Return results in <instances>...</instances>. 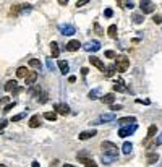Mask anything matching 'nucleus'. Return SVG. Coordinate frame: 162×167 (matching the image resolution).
I'll use <instances>...</instances> for the list:
<instances>
[{"mask_svg": "<svg viewBox=\"0 0 162 167\" xmlns=\"http://www.w3.org/2000/svg\"><path fill=\"white\" fill-rule=\"evenodd\" d=\"M130 68V59L126 55H117L115 57V70L118 73H125Z\"/></svg>", "mask_w": 162, "mask_h": 167, "instance_id": "f257e3e1", "label": "nucleus"}, {"mask_svg": "<svg viewBox=\"0 0 162 167\" xmlns=\"http://www.w3.org/2000/svg\"><path fill=\"white\" fill-rule=\"evenodd\" d=\"M101 148H102L104 154H107V156H112V157H115V159L118 157V148H117V145H114L112 141H102Z\"/></svg>", "mask_w": 162, "mask_h": 167, "instance_id": "f03ea898", "label": "nucleus"}, {"mask_svg": "<svg viewBox=\"0 0 162 167\" xmlns=\"http://www.w3.org/2000/svg\"><path fill=\"white\" fill-rule=\"evenodd\" d=\"M136 128H138V125L136 123H133L131 126L128 125V126H122V128L118 130V136H122V138H126V136H130V135H133L136 131Z\"/></svg>", "mask_w": 162, "mask_h": 167, "instance_id": "7ed1b4c3", "label": "nucleus"}, {"mask_svg": "<svg viewBox=\"0 0 162 167\" xmlns=\"http://www.w3.org/2000/svg\"><path fill=\"white\" fill-rule=\"evenodd\" d=\"M140 8H141V11H143V15H144V13H152V11L156 10L154 3H152V2H149V0H141Z\"/></svg>", "mask_w": 162, "mask_h": 167, "instance_id": "20e7f679", "label": "nucleus"}, {"mask_svg": "<svg viewBox=\"0 0 162 167\" xmlns=\"http://www.w3.org/2000/svg\"><path fill=\"white\" fill-rule=\"evenodd\" d=\"M59 31H60V34H63V36H71V34L76 33V29H75L73 25H60Z\"/></svg>", "mask_w": 162, "mask_h": 167, "instance_id": "39448f33", "label": "nucleus"}, {"mask_svg": "<svg viewBox=\"0 0 162 167\" xmlns=\"http://www.w3.org/2000/svg\"><path fill=\"white\" fill-rule=\"evenodd\" d=\"M83 49L88 50V52H97V50L101 49V42L99 41H89L83 45Z\"/></svg>", "mask_w": 162, "mask_h": 167, "instance_id": "423d86ee", "label": "nucleus"}, {"mask_svg": "<svg viewBox=\"0 0 162 167\" xmlns=\"http://www.w3.org/2000/svg\"><path fill=\"white\" fill-rule=\"evenodd\" d=\"M89 63H91V65H94L96 68H99L101 72L106 70V65H104V62L99 59V57H96V55H91V57H89Z\"/></svg>", "mask_w": 162, "mask_h": 167, "instance_id": "0eeeda50", "label": "nucleus"}, {"mask_svg": "<svg viewBox=\"0 0 162 167\" xmlns=\"http://www.w3.org/2000/svg\"><path fill=\"white\" fill-rule=\"evenodd\" d=\"M114 120H117V115H115L114 112L110 114H104L99 117V120H97L96 123H106V122H114Z\"/></svg>", "mask_w": 162, "mask_h": 167, "instance_id": "6e6552de", "label": "nucleus"}, {"mask_svg": "<svg viewBox=\"0 0 162 167\" xmlns=\"http://www.w3.org/2000/svg\"><path fill=\"white\" fill-rule=\"evenodd\" d=\"M97 135V130H86V131H81V133L78 135V138L81 141H84V140H89V138H92V136H96Z\"/></svg>", "mask_w": 162, "mask_h": 167, "instance_id": "1a4fd4ad", "label": "nucleus"}, {"mask_svg": "<svg viewBox=\"0 0 162 167\" xmlns=\"http://www.w3.org/2000/svg\"><path fill=\"white\" fill-rule=\"evenodd\" d=\"M54 109H55V112L60 114V115H68L70 114V107H68L67 104H55Z\"/></svg>", "mask_w": 162, "mask_h": 167, "instance_id": "9d476101", "label": "nucleus"}, {"mask_svg": "<svg viewBox=\"0 0 162 167\" xmlns=\"http://www.w3.org/2000/svg\"><path fill=\"white\" fill-rule=\"evenodd\" d=\"M136 122V117H133V115H128V117H122V118H117V123L125 126V125H130V123H135Z\"/></svg>", "mask_w": 162, "mask_h": 167, "instance_id": "9b49d317", "label": "nucleus"}, {"mask_svg": "<svg viewBox=\"0 0 162 167\" xmlns=\"http://www.w3.org/2000/svg\"><path fill=\"white\" fill-rule=\"evenodd\" d=\"M79 47H81V42L78 41V39H73V41H70L67 44V50H68V52H76Z\"/></svg>", "mask_w": 162, "mask_h": 167, "instance_id": "f8f14e48", "label": "nucleus"}, {"mask_svg": "<svg viewBox=\"0 0 162 167\" xmlns=\"http://www.w3.org/2000/svg\"><path fill=\"white\" fill-rule=\"evenodd\" d=\"M36 80H37V72H29L25 76V84H34Z\"/></svg>", "mask_w": 162, "mask_h": 167, "instance_id": "ddd939ff", "label": "nucleus"}, {"mask_svg": "<svg viewBox=\"0 0 162 167\" xmlns=\"http://www.w3.org/2000/svg\"><path fill=\"white\" fill-rule=\"evenodd\" d=\"M50 52H52V57H54V59H57V57L60 55V47H59V44H57L55 41L50 42Z\"/></svg>", "mask_w": 162, "mask_h": 167, "instance_id": "4468645a", "label": "nucleus"}, {"mask_svg": "<svg viewBox=\"0 0 162 167\" xmlns=\"http://www.w3.org/2000/svg\"><path fill=\"white\" fill-rule=\"evenodd\" d=\"M28 125H29L31 128H37V126L40 125V117L39 115H33V117L29 118V122H28Z\"/></svg>", "mask_w": 162, "mask_h": 167, "instance_id": "2eb2a0df", "label": "nucleus"}, {"mask_svg": "<svg viewBox=\"0 0 162 167\" xmlns=\"http://www.w3.org/2000/svg\"><path fill=\"white\" fill-rule=\"evenodd\" d=\"M59 68H60L62 75H67L68 70H70V65H68L67 60H59Z\"/></svg>", "mask_w": 162, "mask_h": 167, "instance_id": "dca6fc26", "label": "nucleus"}, {"mask_svg": "<svg viewBox=\"0 0 162 167\" xmlns=\"http://www.w3.org/2000/svg\"><path fill=\"white\" fill-rule=\"evenodd\" d=\"M114 91H117V93H126V91H128V88L123 84V81H118V83L114 84Z\"/></svg>", "mask_w": 162, "mask_h": 167, "instance_id": "f3484780", "label": "nucleus"}, {"mask_svg": "<svg viewBox=\"0 0 162 167\" xmlns=\"http://www.w3.org/2000/svg\"><path fill=\"white\" fill-rule=\"evenodd\" d=\"M79 159V162H83L86 167H97V164L94 162V161H92V159H88V157H83V156H79L78 157Z\"/></svg>", "mask_w": 162, "mask_h": 167, "instance_id": "a211bd4d", "label": "nucleus"}, {"mask_svg": "<svg viewBox=\"0 0 162 167\" xmlns=\"http://www.w3.org/2000/svg\"><path fill=\"white\" fill-rule=\"evenodd\" d=\"M101 101L104 102V104H114L115 96H114V93H109V94H106V96H102V97H101Z\"/></svg>", "mask_w": 162, "mask_h": 167, "instance_id": "6ab92c4d", "label": "nucleus"}, {"mask_svg": "<svg viewBox=\"0 0 162 167\" xmlns=\"http://www.w3.org/2000/svg\"><path fill=\"white\" fill-rule=\"evenodd\" d=\"M146 161H148V164H156L159 161V154L157 153H149L146 156Z\"/></svg>", "mask_w": 162, "mask_h": 167, "instance_id": "aec40b11", "label": "nucleus"}, {"mask_svg": "<svg viewBox=\"0 0 162 167\" xmlns=\"http://www.w3.org/2000/svg\"><path fill=\"white\" fill-rule=\"evenodd\" d=\"M117 26L115 25H110L107 28V34H109V37H112V39H117Z\"/></svg>", "mask_w": 162, "mask_h": 167, "instance_id": "412c9836", "label": "nucleus"}, {"mask_svg": "<svg viewBox=\"0 0 162 167\" xmlns=\"http://www.w3.org/2000/svg\"><path fill=\"white\" fill-rule=\"evenodd\" d=\"M99 94H101V88H96V89H91L89 91L88 97H89L91 101H94V99H99Z\"/></svg>", "mask_w": 162, "mask_h": 167, "instance_id": "4be33fe9", "label": "nucleus"}, {"mask_svg": "<svg viewBox=\"0 0 162 167\" xmlns=\"http://www.w3.org/2000/svg\"><path fill=\"white\" fill-rule=\"evenodd\" d=\"M16 86H18V83H16V80H8L7 84H5V91H13Z\"/></svg>", "mask_w": 162, "mask_h": 167, "instance_id": "5701e85b", "label": "nucleus"}, {"mask_svg": "<svg viewBox=\"0 0 162 167\" xmlns=\"http://www.w3.org/2000/svg\"><path fill=\"white\" fill-rule=\"evenodd\" d=\"M28 73H29V70H28L26 67H20L18 70H16V76H18V78H25Z\"/></svg>", "mask_w": 162, "mask_h": 167, "instance_id": "b1692460", "label": "nucleus"}, {"mask_svg": "<svg viewBox=\"0 0 162 167\" xmlns=\"http://www.w3.org/2000/svg\"><path fill=\"white\" fill-rule=\"evenodd\" d=\"M104 72H106V76L107 78H110V76H114V75H115V72H117V70H115V65H109V67H106V70H104Z\"/></svg>", "mask_w": 162, "mask_h": 167, "instance_id": "393cba45", "label": "nucleus"}, {"mask_svg": "<svg viewBox=\"0 0 162 167\" xmlns=\"http://www.w3.org/2000/svg\"><path fill=\"white\" fill-rule=\"evenodd\" d=\"M131 149H133V145H131L130 141H125V143H123V146H122V151H123L125 154H130V153H131Z\"/></svg>", "mask_w": 162, "mask_h": 167, "instance_id": "a878e982", "label": "nucleus"}, {"mask_svg": "<svg viewBox=\"0 0 162 167\" xmlns=\"http://www.w3.org/2000/svg\"><path fill=\"white\" fill-rule=\"evenodd\" d=\"M29 67H33L34 70H40V67H42V65H40V60H37V59H31V60H29Z\"/></svg>", "mask_w": 162, "mask_h": 167, "instance_id": "bb28decb", "label": "nucleus"}, {"mask_svg": "<svg viewBox=\"0 0 162 167\" xmlns=\"http://www.w3.org/2000/svg\"><path fill=\"white\" fill-rule=\"evenodd\" d=\"M44 118H45V120H50V122H54V120H57V112H45V114H44Z\"/></svg>", "mask_w": 162, "mask_h": 167, "instance_id": "cd10ccee", "label": "nucleus"}, {"mask_svg": "<svg viewBox=\"0 0 162 167\" xmlns=\"http://www.w3.org/2000/svg\"><path fill=\"white\" fill-rule=\"evenodd\" d=\"M114 161H115V157L107 156V154H102V162H104V164H112Z\"/></svg>", "mask_w": 162, "mask_h": 167, "instance_id": "c85d7f7f", "label": "nucleus"}, {"mask_svg": "<svg viewBox=\"0 0 162 167\" xmlns=\"http://www.w3.org/2000/svg\"><path fill=\"white\" fill-rule=\"evenodd\" d=\"M94 33L99 34V36H102V34H104V29L101 28V25H99L97 21H94Z\"/></svg>", "mask_w": 162, "mask_h": 167, "instance_id": "c756f323", "label": "nucleus"}, {"mask_svg": "<svg viewBox=\"0 0 162 167\" xmlns=\"http://www.w3.org/2000/svg\"><path fill=\"white\" fill-rule=\"evenodd\" d=\"M15 106H16V102H15V101H13V102H8V104L5 106V109H3L2 112H3V114H8V112H10V111H11V109H13Z\"/></svg>", "mask_w": 162, "mask_h": 167, "instance_id": "7c9ffc66", "label": "nucleus"}, {"mask_svg": "<svg viewBox=\"0 0 162 167\" xmlns=\"http://www.w3.org/2000/svg\"><path fill=\"white\" fill-rule=\"evenodd\" d=\"M21 10H23V5H15V7L10 10V13H11V15H18Z\"/></svg>", "mask_w": 162, "mask_h": 167, "instance_id": "2f4dec72", "label": "nucleus"}, {"mask_svg": "<svg viewBox=\"0 0 162 167\" xmlns=\"http://www.w3.org/2000/svg\"><path fill=\"white\" fill-rule=\"evenodd\" d=\"M133 21H135L136 25H141V23L144 21V16L143 15H133Z\"/></svg>", "mask_w": 162, "mask_h": 167, "instance_id": "473e14b6", "label": "nucleus"}, {"mask_svg": "<svg viewBox=\"0 0 162 167\" xmlns=\"http://www.w3.org/2000/svg\"><path fill=\"white\" fill-rule=\"evenodd\" d=\"M26 117V112H21V114H18V115H15L13 118H11V122H20V120H23Z\"/></svg>", "mask_w": 162, "mask_h": 167, "instance_id": "72a5a7b5", "label": "nucleus"}, {"mask_svg": "<svg viewBox=\"0 0 162 167\" xmlns=\"http://www.w3.org/2000/svg\"><path fill=\"white\" fill-rule=\"evenodd\" d=\"M23 89H25V88H23V86H16V88L13 89V91H11V93H13V97H16V96H18L20 93H21V91Z\"/></svg>", "mask_w": 162, "mask_h": 167, "instance_id": "f704fd0d", "label": "nucleus"}, {"mask_svg": "<svg viewBox=\"0 0 162 167\" xmlns=\"http://www.w3.org/2000/svg\"><path fill=\"white\" fill-rule=\"evenodd\" d=\"M104 15H106V18H112V16H114V10L112 8H106Z\"/></svg>", "mask_w": 162, "mask_h": 167, "instance_id": "c9c22d12", "label": "nucleus"}, {"mask_svg": "<svg viewBox=\"0 0 162 167\" xmlns=\"http://www.w3.org/2000/svg\"><path fill=\"white\" fill-rule=\"evenodd\" d=\"M106 57H107V59H115L117 54H115L114 50H106Z\"/></svg>", "mask_w": 162, "mask_h": 167, "instance_id": "e433bc0d", "label": "nucleus"}, {"mask_svg": "<svg viewBox=\"0 0 162 167\" xmlns=\"http://www.w3.org/2000/svg\"><path fill=\"white\" fill-rule=\"evenodd\" d=\"M152 21L156 23V25H160V23H162V15H154Z\"/></svg>", "mask_w": 162, "mask_h": 167, "instance_id": "4c0bfd02", "label": "nucleus"}, {"mask_svg": "<svg viewBox=\"0 0 162 167\" xmlns=\"http://www.w3.org/2000/svg\"><path fill=\"white\" fill-rule=\"evenodd\" d=\"M31 94H33V96H39V94H40V86L33 88V89H31Z\"/></svg>", "mask_w": 162, "mask_h": 167, "instance_id": "58836bf2", "label": "nucleus"}, {"mask_svg": "<svg viewBox=\"0 0 162 167\" xmlns=\"http://www.w3.org/2000/svg\"><path fill=\"white\" fill-rule=\"evenodd\" d=\"M39 102H40V104H45V102H47V93H42V94H40Z\"/></svg>", "mask_w": 162, "mask_h": 167, "instance_id": "ea45409f", "label": "nucleus"}, {"mask_svg": "<svg viewBox=\"0 0 162 167\" xmlns=\"http://www.w3.org/2000/svg\"><path fill=\"white\" fill-rule=\"evenodd\" d=\"M160 145H162V133L157 136V140L154 141V148H156V146H160Z\"/></svg>", "mask_w": 162, "mask_h": 167, "instance_id": "a19ab883", "label": "nucleus"}, {"mask_svg": "<svg viewBox=\"0 0 162 167\" xmlns=\"http://www.w3.org/2000/svg\"><path fill=\"white\" fill-rule=\"evenodd\" d=\"M88 2H89V0H76V7L79 8V7H83V5H86Z\"/></svg>", "mask_w": 162, "mask_h": 167, "instance_id": "79ce46f5", "label": "nucleus"}, {"mask_svg": "<svg viewBox=\"0 0 162 167\" xmlns=\"http://www.w3.org/2000/svg\"><path fill=\"white\" fill-rule=\"evenodd\" d=\"M126 2H128V0H117V3H118V7H120V8H125Z\"/></svg>", "mask_w": 162, "mask_h": 167, "instance_id": "37998d69", "label": "nucleus"}, {"mask_svg": "<svg viewBox=\"0 0 162 167\" xmlns=\"http://www.w3.org/2000/svg\"><path fill=\"white\" fill-rule=\"evenodd\" d=\"M120 109H122V106L120 104H117V106H115V104H110V111H120Z\"/></svg>", "mask_w": 162, "mask_h": 167, "instance_id": "c03bdc74", "label": "nucleus"}, {"mask_svg": "<svg viewBox=\"0 0 162 167\" xmlns=\"http://www.w3.org/2000/svg\"><path fill=\"white\" fill-rule=\"evenodd\" d=\"M136 102H138V104H151V102H149V99H144V101H141V99H136Z\"/></svg>", "mask_w": 162, "mask_h": 167, "instance_id": "a18cd8bd", "label": "nucleus"}, {"mask_svg": "<svg viewBox=\"0 0 162 167\" xmlns=\"http://www.w3.org/2000/svg\"><path fill=\"white\" fill-rule=\"evenodd\" d=\"M47 68H49V70H54V63H52L50 59H47Z\"/></svg>", "mask_w": 162, "mask_h": 167, "instance_id": "49530a36", "label": "nucleus"}, {"mask_svg": "<svg viewBox=\"0 0 162 167\" xmlns=\"http://www.w3.org/2000/svg\"><path fill=\"white\" fill-rule=\"evenodd\" d=\"M7 123H8V120H2V122H0V130H3L5 126H7Z\"/></svg>", "mask_w": 162, "mask_h": 167, "instance_id": "de8ad7c7", "label": "nucleus"}, {"mask_svg": "<svg viewBox=\"0 0 162 167\" xmlns=\"http://www.w3.org/2000/svg\"><path fill=\"white\" fill-rule=\"evenodd\" d=\"M8 101H10V97H2V99H0V104H8Z\"/></svg>", "mask_w": 162, "mask_h": 167, "instance_id": "09e8293b", "label": "nucleus"}, {"mask_svg": "<svg viewBox=\"0 0 162 167\" xmlns=\"http://www.w3.org/2000/svg\"><path fill=\"white\" fill-rule=\"evenodd\" d=\"M88 73H89V70H88L86 67H84V68H81V75H83V76H86Z\"/></svg>", "mask_w": 162, "mask_h": 167, "instance_id": "8fccbe9b", "label": "nucleus"}, {"mask_svg": "<svg viewBox=\"0 0 162 167\" xmlns=\"http://www.w3.org/2000/svg\"><path fill=\"white\" fill-rule=\"evenodd\" d=\"M68 81H70V83H75V81H76V76H73V75H71V76H68Z\"/></svg>", "mask_w": 162, "mask_h": 167, "instance_id": "3c124183", "label": "nucleus"}, {"mask_svg": "<svg viewBox=\"0 0 162 167\" xmlns=\"http://www.w3.org/2000/svg\"><path fill=\"white\" fill-rule=\"evenodd\" d=\"M57 2H59L60 5H67V3H68V0H57Z\"/></svg>", "mask_w": 162, "mask_h": 167, "instance_id": "603ef678", "label": "nucleus"}, {"mask_svg": "<svg viewBox=\"0 0 162 167\" xmlns=\"http://www.w3.org/2000/svg\"><path fill=\"white\" fill-rule=\"evenodd\" d=\"M31 167H39V162H36V161H34V162L31 164Z\"/></svg>", "mask_w": 162, "mask_h": 167, "instance_id": "864d4df0", "label": "nucleus"}, {"mask_svg": "<svg viewBox=\"0 0 162 167\" xmlns=\"http://www.w3.org/2000/svg\"><path fill=\"white\" fill-rule=\"evenodd\" d=\"M62 167H75V165H71V164H63Z\"/></svg>", "mask_w": 162, "mask_h": 167, "instance_id": "5fc2aeb1", "label": "nucleus"}, {"mask_svg": "<svg viewBox=\"0 0 162 167\" xmlns=\"http://www.w3.org/2000/svg\"><path fill=\"white\" fill-rule=\"evenodd\" d=\"M0 167H7V165H5V164H0Z\"/></svg>", "mask_w": 162, "mask_h": 167, "instance_id": "6e6d98bb", "label": "nucleus"}]
</instances>
